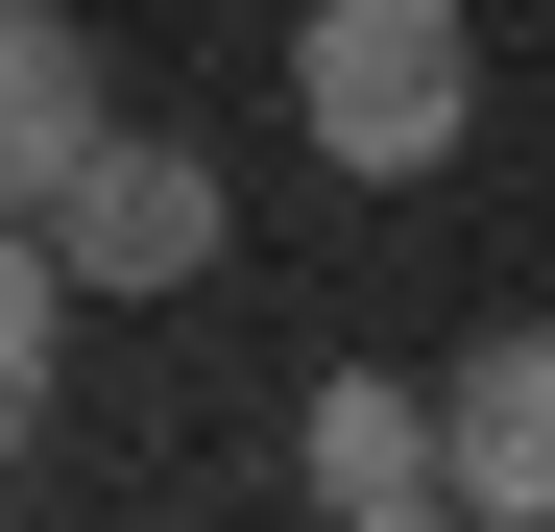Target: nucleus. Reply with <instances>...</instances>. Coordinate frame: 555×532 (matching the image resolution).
I'll list each match as a JSON object with an SVG mask.
<instances>
[{
	"label": "nucleus",
	"instance_id": "nucleus-1",
	"mask_svg": "<svg viewBox=\"0 0 555 532\" xmlns=\"http://www.w3.org/2000/svg\"><path fill=\"white\" fill-rule=\"evenodd\" d=\"M291 122H314V169L411 194V169H459V122H483V25H459V0H314L291 25Z\"/></svg>",
	"mask_w": 555,
	"mask_h": 532
},
{
	"label": "nucleus",
	"instance_id": "nucleus-2",
	"mask_svg": "<svg viewBox=\"0 0 555 532\" xmlns=\"http://www.w3.org/2000/svg\"><path fill=\"white\" fill-rule=\"evenodd\" d=\"M49 266H73V291H194V266H218V145L98 122V145H73V194H49Z\"/></svg>",
	"mask_w": 555,
	"mask_h": 532
},
{
	"label": "nucleus",
	"instance_id": "nucleus-3",
	"mask_svg": "<svg viewBox=\"0 0 555 532\" xmlns=\"http://www.w3.org/2000/svg\"><path fill=\"white\" fill-rule=\"evenodd\" d=\"M291 508H338V532H411V508H459V435H435V388L338 364V388L291 411Z\"/></svg>",
	"mask_w": 555,
	"mask_h": 532
},
{
	"label": "nucleus",
	"instance_id": "nucleus-4",
	"mask_svg": "<svg viewBox=\"0 0 555 532\" xmlns=\"http://www.w3.org/2000/svg\"><path fill=\"white\" fill-rule=\"evenodd\" d=\"M435 435H459V508H483V532H555V315H507V339H459V388H435Z\"/></svg>",
	"mask_w": 555,
	"mask_h": 532
},
{
	"label": "nucleus",
	"instance_id": "nucleus-5",
	"mask_svg": "<svg viewBox=\"0 0 555 532\" xmlns=\"http://www.w3.org/2000/svg\"><path fill=\"white\" fill-rule=\"evenodd\" d=\"M121 122V73H98V25H73V0H0V194H73V145Z\"/></svg>",
	"mask_w": 555,
	"mask_h": 532
},
{
	"label": "nucleus",
	"instance_id": "nucleus-6",
	"mask_svg": "<svg viewBox=\"0 0 555 532\" xmlns=\"http://www.w3.org/2000/svg\"><path fill=\"white\" fill-rule=\"evenodd\" d=\"M49 364H73V266H49L25 194H0V484H25V435H49Z\"/></svg>",
	"mask_w": 555,
	"mask_h": 532
}]
</instances>
